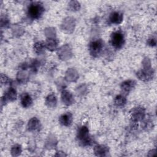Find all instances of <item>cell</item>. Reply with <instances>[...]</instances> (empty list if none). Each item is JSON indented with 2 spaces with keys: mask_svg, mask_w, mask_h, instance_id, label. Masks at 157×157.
Segmentation results:
<instances>
[{
  "mask_svg": "<svg viewBox=\"0 0 157 157\" xmlns=\"http://www.w3.org/2000/svg\"><path fill=\"white\" fill-rule=\"evenodd\" d=\"M44 9L39 2L32 3L28 8V15L33 19H37L42 15Z\"/></svg>",
  "mask_w": 157,
  "mask_h": 157,
  "instance_id": "6da1fadb",
  "label": "cell"
},
{
  "mask_svg": "<svg viewBox=\"0 0 157 157\" xmlns=\"http://www.w3.org/2000/svg\"><path fill=\"white\" fill-rule=\"evenodd\" d=\"M21 103L24 107H28L32 104V99L28 94H24L21 98Z\"/></svg>",
  "mask_w": 157,
  "mask_h": 157,
  "instance_id": "8992f818",
  "label": "cell"
},
{
  "mask_svg": "<svg viewBox=\"0 0 157 157\" xmlns=\"http://www.w3.org/2000/svg\"><path fill=\"white\" fill-rule=\"evenodd\" d=\"M134 85V83L133 81H127L123 83V88L126 91H128L131 90L132 88H133Z\"/></svg>",
  "mask_w": 157,
  "mask_h": 157,
  "instance_id": "52a82bcc",
  "label": "cell"
},
{
  "mask_svg": "<svg viewBox=\"0 0 157 157\" xmlns=\"http://www.w3.org/2000/svg\"><path fill=\"white\" fill-rule=\"evenodd\" d=\"M102 48V42L100 40H95L90 44V50L92 55H96L100 53Z\"/></svg>",
  "mask_w": 157,
  "mask_h": 157,
  "instance_id": "3957f363",
  "label": "cell"
},
{
  "mask_svg": "<svg viewBox=\"0 0 157 157\" xmlns=\"http://www.w3.org/2000/svg\"><path fill=\"white\" fill-rule=\"evenodd\" d=\"M72 120V115L69 113H66L62 115L59 118V122L64 126H69L71 124Z\"/></svg>",
  "mask_w": 157,
  "mask_h": 157,
  "instance_id": "5b68a950",
  "label": "cell"
},
{
  "mask_svg": "<svg viewBox=\"0 0 157 157\" xmlns=\"http://www.w3.org/2000/svg\"><path fill=\"white\" fill-rule=\"evenodd\" d=\"M109 19L112 23L119 24L123 20V15L118 12H114L110 14Z\"/></svg>",
  "mask_w": 157,
  "mask_h": 157,
  "instance_id": "277c9868",
  "label": "cell"
},
{
  "mask_svg": "<svg viewBox=\"0 0 157 157\" xmlns=\"http://www.w3.org/2000/svg\"><path fill=\"white\" fill-rule=\"evenodd\" d=\"M110 42L115 48H120L124 42V37L122 32L117 31L113 33L111 35Z\"/></svg>",
  "mask_w": 157,
  "mask_h": 157,
  "instance_id": "7a4b0ae2",
  "label": "cell"
}]
</instances>
